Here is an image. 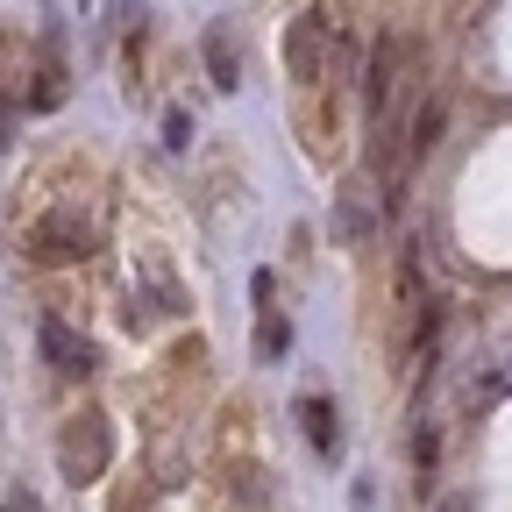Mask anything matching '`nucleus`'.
<instances>
[{"mask_svg":"<svg viewBox=\"0 0 512 512\" xmlns=\"http://www.w3.org/2000/svg\"><path fill=\"white\" fill-rule=\"evenodd\" d=\"M285 342H292V335H285V320L264 306V328H256V349H264V356H285Z\"/></svg>","mask_w":512,"mask_h":512,"instance_id":"9","label":"nucleus"},{"mask_svg":"<svg viewBox=\"0 0 512 512\" xmlns=\"http://www.w3.org/2000/svg\"><path fill=\"white\" fill-rule=\"evenodd\" d=\"M86 221L79 214H43L29 228V249H36V264H72V256H86Z\"/></svg>","mask_w":512,"mask_h":512,"instance_id":"3","label":"nucleus"},{"mask_svg":"<svg viewBox=\"0 0 512 512\" xmlns=\"http://www.w3.org/2000/svg\"><path fill=\"white\" fill-rule=\"evenodd\" d=\"M441 512H477V505H470V498H448V505H441Z\"/></svg>","mask_w":512,"mask_h":512,"instance_id":"12","label":"nucleus"},{"mask_svg":"<svg viewBox=\"0 0 512 512\" xmlns=\"http://www.w3.org/2000/svg\"><path fill=\"white\" fill-rule=\"evenodd\" d=\"M328 50H335V36H328V22H320V15H299V22L285 29V72H292L299 100L328 86Z\"/></svg>","mask_w":512,"mask_h":512,"instance_id":"2","label":"nucleus"},{"mask_svg":"<svg viewBox=\"0 0 512 512\" xmlns=\"http://www.w3.org/2000/svg\"><path fill=\"white\" fill-rule=\"evenodd\" d=\"M43 349H50V363H57V370H72V377H86V370H93V349H86L72 328H64V320H43Z\"/></svg>","mask_w":512,"mask_h":512,"instance_id":"4","label":"nucleus"},{"mask_svg":"<svg viewBox=\"0 0 512 512\" xmlns=\"http://www.w3.org/2000/svg\"><path fill=\"white\" fill-rule=\"evenodd\" d=\"M441 128H448V107H441V100H427V107L413 114V136H406V157H427V150L441 143Z\"/></svg>","mask_w":512,"mask_h":512,"instance_id":"8","label":"nucleus"},{"mask_svg":"<svg viewBox=\"0 0 512 512\" xmlns=\"http://www.w3.org/2000/svg\"><path fill=\"white\" fill-rule=\"evenodd\" d=\"M207 64H214V86H221V93L242 86V57H235V29H228V22L207 29Z\"/></svg>","mask_w":512,"mask_h":512,"instance_id":"6","label":"nucleus"},{"mask_svg":"<svg viewBox=\"0 0 512 512\" xmlns=\"http://www.w3.org/2000/svg\"><path fill=\"white\" fill-rule=\"evenodd\" d=\"M0 512H43V498H36V491H22V484H15V491H8V498H0Z\"/></svg>","mask_w":512,"mask_h":512,"instance_id":"11","label":"nucleus"},{"mask_svg":"<svg viewBox=\"0 0 512 512\" xmlns=\"http://www.w3.org/2000/svg\"><path fill=\"white\" fill-rule=\"evenodd\" d=\"M392 64H399V43L384 36V43L370 50V72H363V107H370V114H384V100H392Z\"/></svg>","mask_w":512,"mask_h":512,"instance_id":"5","label":"nucleus"},{"mask_svg":"<svg viewBox=\"0 0 512 512\" xmlns=\"http://www.w3.org/2000/svg\"><path fill=\"white\" fill-rule=\"evenodd\" d=\"M299 420H306V434H313L320 456H335V406L320 399V392H299Z\"/></svg>","mask_w":512,"mask_h":512,"instance_id":"7","label":"nucleus"},{"mask_svg":"<svg viewBox=\"0 0 512 512\" xmlns=\"http://www.w3.org/2000/svg\"><path fill=\"white\" fill-rule=\"evenodd\" d=\"M107 463H114V427H107V413H100V406L72 413V420H64V434H57V470L72 477V484H100Z\"/></svg>","mask_w":512,"mask_h":512,"instance_id":"1","label":"nucleus"},{"mask_svg":"<svg viewBox=\"0 0 512 512\" xmlns=\"http://www.w3.org/2000/svg\"><path fill=\"white\" fill-rule=\"evenodd\" d=\"M363 228H370V207H363V200H356V192H342V235H349V242H356V235H363Z\"/></svg>","mask_w":512,"mask_h":512,"instance_id":"10","label":"nucleus"}]
</instances>
